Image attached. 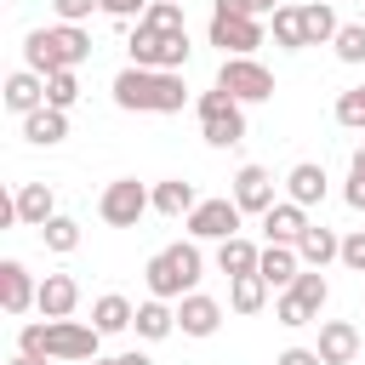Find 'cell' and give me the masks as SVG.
<instances>
[{
    "label": "cell",
    "mask_w": 365,
    "mask_h": 365,
    "mask_svg": "<svg viewBox=\"0 0 365 365\" xmlns=\"http://www.w3.org/2000/svg\"><path fill=\"white\" fill-rule=\"evenodd\" d=\"M114 103H120L125 114H177V108L188 103V86H182V74L125 63V68L114 74Z\"/></svg>",
    "instance_id": "cell-1"
},
{
    "label": "cell",
    "mask_w": 365,
    "mask_h": 365,
    "mask_svg": "<svg viewBox=\"0 0 365 365\" xmlns=\"http://www.w3.org/2000/svg\"><path fill=\"white\" fill-rule=\"evenodd\" d=\"M103 348V331L97 325H80V319H34L17 331V354H40V359H97Z\"/></svg>",
    "instance_id": "cell-2"
},
{
    "label": "cell",
    "mask_w": 365,
    "mask_h": 365,
    "mask_svg": "<svg viewBox=\"0 0 365 365\" xmlns=\"http://www.w3.org/2000/svg\"><path fill=\"white\" fill-rule=\"evenodd\" d=\"M91 57V34L80 23H57V29H34L23 40V63L34 74H57V68H80Z\"/></svg>",
    "instance_id": "cell-3"
},
{
    "label": "cell",
    "mask_w": 365,
    "mask_h": 365,
    "mask_svg": "<svg viewBox=\"0 0 365 365\" xmlns=\"http://www.w3.org/2000/svg\"><path fill=\"white\" fill-rule=\"evenodd\" d=\"M200 245H188V240H177V245H165V251H154L148 257V268H143V279H148V297H160V302H182L194 285H200Z\"/></svg>",
    "instance_id": "cell-4"
},
{
    "label": "cell",
    "mask_w": 365,
    "mask_h": 365,
    "mask_svg": "<svg viewBox=\"0 0 365 365\" xmlns=\"http://www.w3.org/2000/svg\"><path fill=\"white\" fill-rule=\"evenodd\" d=\"M200 137L211 143V148H234V143H245V103H234L228 91H200Z\"/></svg>",
    "instance_id": "cell-5"
},
{
    "label": "cell",
    "mask_w": 365,
    "mask_h": 365,
    "mask_svg": "<svg viewBox=\"0 0 365 365\" xmlns=\"http://www.w3.org/2000/svg\"><path fill=\"white\" fill-rule=\"evenodd\" d=\"M325 297H331L325 274H319V268H302V274L291 279V291H279L274 319H279V325H314V319H319V308H325Z\"/></svg>",
    "instance_id": "cell-6"
},
{
    "label": "cell",
    "mask_w": 365,
    "mask_h": 365,
    "mask_svg": "<svg viewBox=\"0 0 365 365\" xmlns=\"http://www.w3.org/2000/svg\"><path fill=\"white\" fill-rule=\"evenodd\" d=\"M143 211H154V188H143L137 177L108 182V188H103V200H97V217H103L108 228H137V222H143Z\"/></svg>",
    "instance_id": "cell-7"
},
{
    "label": "cell",
    "mask_w": 365,
    "mask_h": 365,
    "mask_svg": "<svg viewBox=\"0 0 365 365\" xmlns=\"http://www.w3.org/2000/svg\"><path fill=\"white\" fill-rule=\"evenodd\" d=\"M188 34H154V29H143L137 23V34H131V63L137 68H165V74H182V63H188Z\"/></svg>",
    "instance_id": "cell-8"
},
{
    "label": "cell",
    "mask_w": 365,
    "mask_h": 365,
    "mask_svg": "<svg viewBox=\"0 0 365 365\" xmlns=\"http://www.w3.org/2000/svg\"><path fill=\"white\" fill-rule=\"evenodd\" d=\"M217 91H228L234 103H268V97H274V74H268L257 57H222Z\"/></svg>",
    "instance_id": "cell-9"
},
{
    "label": "cell",
    "mask_w": 365,
    "mask_h": 365,
    "mask_svg": "<svg viewBox=\"0 0 365 365\" xmlns=\"http://www.w3.org/2000/svg\"><path fill=\"white\" fill-rule=\"evenodd\" d=\"M240 217H245V211L234 205V194H222V200H200L182 222H188V234H194V240H217V245H222V240H234V234H240Z\"/></svg>",
    "instance_id": "cell-10"
},
{
    "label": "cell",
    "mask_w": 365,
    "mask_h": 365,
    "mask_svg": "<svg viewBox=\"0 0 365 365\" xmlns=\"http://www.w3.org/2000/svg\"><path fill=\"white\" fill-rule=\"evenodd\" d=\"M205 40L222 46V57H251V51L262 46V23H257V17H217V11H211Z\"/></svg>",
    "instance_id": "cell-11"
},
{
    "label": "cell",
    "mask_w": 365,
    "mask_h": 365,
    "mask_svg": "<svg viewBox=\"0 0 365 365\" xmlns=\"http://www.w3.org/2000/svg\"><path fill=\"white\" fill-rule=\"evenodd\" d=\"M34 302H40V285L29 279V268H23L17 257H6V262H0V308H6V314H29Z\"/></svg>",
    "instance_id": "cell-12"
},
{
    "label": "cell",
    "mask_w": 365,
    "mask_h": 365,
    "mask_svg": "<svg viewBox=\"0 0 365 365\" xmlns=\"http://www.w3.org/2000/svg\"><path fill=\"white\" fill-rule=\"evenodd\" d=\"M217 325H222V302H217V297L188 291V297L177 302V331H182V336H217Z\"/></svg>",
    "instance_id": "cell-13"
},
{
    "label": "cell",
    "mask_w": 365,
    "mask_h": 365,
    "mask_svg": "<svg viewBox=\"0 0 365 365\" xmlns=\"http://www.w3.org/2000/svg\"><path fill=\"white\" fill-rule=\"evenodd\" d=\"M234 205H240V211H257V217H262L268 205H279V200H274V177H268L262 165H240V171H234Z\"/></svg>",
    "instance_id": "cell-14"
},
{
    "label": "cell",
    "mask_w": 365,
    "mask_h": 365,
    "mask_svg": "<svg viewBox=\"0 0 365 365\" xmlns=\"http://www.w3.org/2000/svg\"><path fill=\"white\" fill-rule=\"evenodd\" d=\"M11 211H17L23 228H46V222L57 217V194H51V182H23V188L11 194Z\"/></svg>",
    "instance_id": "cell-15"
},
{
    "label": "cell",
    "mask_w": 365,
    "mask_h": 365,
    "mask_svg": "<svg viewBox=\"0 0 365 365\" xmlns=\"http://www.w3.org/2000/svg\"><path fill=\"white\" fill-rule=\"evenodd\" d=\"M262 234H268V245H297L308 234V211L297 200H279V205L262 211Z\"/></svg>",
    "instance_id": "cell-16"
},
{
    "label": "cell",
    "mask_w": 365,
    "mask_h": 365,
    "mask_svg": "<svg viewBox=\"0 0 365 365\" xmlns=\"http://www.w3.org/2000/svg\"><path fill=\"white\" fill-rule=\"evenodd\" d=\"M46 319H68L74 308H80V285H74V274H46L40 279V302H34Z\"/></svg>",
    "instance_id": "cell-17"
},
{
    "label": "cell",
    "mask_w": 365,
    "mask_h": 365,
    "mask_svg": "<svg viewBox=\"0 0 365 365\" xmlns=\"http://www.w3.org/2000/svg\"><path fill=\"white\" fill-rule=\"evenodd\" d=\"M359 354V331L348 319H319V359L325 365H354Z\"/></svg>",
    "instance_id": "cell-18"
},
{
    "label": "cell",
    "mask_w": 365,
    "mask_h": 365,
    "mask_svg": "<svg viewBox=\"0 0 365 365\" xmlns=\"http://www.w3.org/2000/svg\"><path fill=\"white\" fill-rule=\"evenodd\" d=\"M6 108L11 114H34V108H46V74H34V68H17L11 80H6Z\"/></svg>",
    "instance_id": "cell-19"
},
{
    "label": "cell",
    "mask_w": 365,
    "mask_h": 365,
    "mask_svg": "<svg viewBox=\"0 0 365 365\" xmlns=\"http://www.w3.org/2000/svg\"><path fill=\"white\" fill-rule=\"evenodd\" d=\"M285 200H297L302 211L319 205V200H325V165H314V160L291 165V171H285Z\"/></svg>",
    "instance_id": "cell-20"
},
{
    "label": "cell",
    "mask_w": 365,
    "mask_h": 365,
    "mask_svg": "<svg viewBox=\"0 0 365 365\" xmlns=\"http://www.w3.org/2000/svg\"><path fill=\"white\" fill-rule=\"evenodd\" d=\"M23 137H29V143H34V148H57V143H63V137H68V114H63V108H51V103H46V108H34V114H29V120H23Z\"/></svg>",
    "instance_id": "cell-21"
},
{
    "label": "cell",
    "mask_w": 365,
    "mask_h": 365,
    "mask_svg": "<svg viewBox=\"0 0 365 365\" xmlns=\"http://www.w3.org/2000/svg\"><path fill=\"white\" fill-rule=\"evenodd\" d=\"M297 257H302V268H325V262L342 257V240H336L325 222H308V234L297 240Z\"/></svg>",
    "instance_id": "cell-22"
},
{
    "label": "cell",
    "mask_w": 365,
    "mask_h": 365,
    "mask_svg": "<svg viewBox=\"0 0 365 365\" xmlns=\"http://www.w3.org/2000/svg\"><path fill=\"white\" fill-rule=\"evenodd\" d=\"M257 274H262L268 285L291 291V279L302 274V257H297V245H262V262H257Z\"/></svg>",
    "instance_id": "cell-23"
},
{
    "label": "cell",
    "mask_w": 365,
    "mask_h": 365,
    "mask_svg": "<svg viewBox=\"0 0 365 365\" xmlns=\"http://www.w3.org/2000/svg\"><path fill=\"white\" fill-rule=\"evenodd\" d=\"M194 205H200L194 182H182V177H165V182H154V211H160V217H188Z\"/></svg>",
    "instance_id": "cell-24"
},
{
    "label": "cell",
    "mask_w": 365,
    "mask_h": 365,
    "mask_svg": "<svg viewBox=\"0 0 365 365\" xmlns=\"http://www.w3.org/2000/svg\"><path fill=\"white\" fill-rule=\"evenodd\" d=\"M257 262H262V251H257L245 234H234V240H222V245H217V268H222L228 279H240V274H257Z\"/></svg>",
    "instance_id": "cell-25"
},
{
    "label": "cell",
    "mask_w": 365,
    "mask_h": 365,
    "mask_svg": "<svg viewBox=\"0 0 365 365\" xmlns=\"http://www.w3.org/2000/svg\"><path fill=\"white\" fill-rule=\"evenodd\" d=\"M131 325H137V336L165 342V336L177 331V308H171V302H160V297H148V302L137 308V319H131Z\"/></svg>",
    "instance_id": "cell-26"
},
{
    "label": "cell",
    "mask_w": 365,
    "mask_h": 365,
    "mask_svg": "<svg viewBox=\"0 0 365 365\" xmlns=\"http://www.w3.org/2000/svg\"><path fill=\"white\" fill-rule=\"evenodd\" d=\"M131 319H137V308H131V302H125L120 291H108V297H97V302H91V325H97L103 336H114V331H125Z\"/></svg>",
    "instance_id": "cell-27"
},
{
    "label": "cell",
    "mask_w": 365,
    "mask_h": 365,
    "mask_svg": "<svg viewBox=\"0 0 365 365\" xmlns=\"http://www.w3.org/2000/svg\"><path fill=\"white\" fill-rule=\"evenodd\" d=\"M268 302V279L262 274H240V279H228V308L234 314H257Z\"/></svg>",
    "instance_id": "cell-28"
},
{
    "label": "cell",
    "mask_w": 365,
    "mask_h": 365,
    "mask_svg": "<svg viewBox=\"0 0 365 365\" xmlns=\"http://www.w3.org/2000/svg\"><path fill=\"white\" fill-rule=\"evenodd\" d=\"M336 11L325 6V0H314V6H302V34H308V46H331L336 40Z\"/></svg>",
    "instance_id": "cell-29"
},
{
    "label": "cell",
    "mask_w": 365,
    "mask_h": 365,
    "mask_svg": "<svg viewBox=\"0 0 365 365\" xmlns=\"http://www.w3.org/2000/svg\"><path fill=\"white\" fill-rule=\"evenodd\" d=\"M143 29H154V34H188V23H182V6H177V0H154V6L143 11Z\"/></svg>",
    "instance_id": "cell-30"
},
{
    "label": "cell",
    "mask_w": 365,
    "mask_h": 365,
    "mask_svg": "<svg viewBox=\"0 0 365 365\" xmlns=\"http://www.w3.org/2000/svg\"><path fill=\"white\" fill-rule=\"evenodd\" d=\"M274 40H279L285 51H302V46H308V34H302V6H279V11H274Z\"/></svg>",
    "instance_id": "cell-31"
},
{
    "label": "cell",
    "mask_w": 365,
    "mask_h": 365,
    "mask_svg": "<svg viewBox=\"0 0 365 365\" xmlns=\"http://www.w3.org/2000/svg\"><path fill=\"white\" fill-rule=\"evenodd\" d=\"M46 103L68 114V108L80 103V74H74V68H57V74H46Z\"/></svg>",
    "instance_id": "cell-32"
},
{
    "label": "cell",
    "mask_w": 365,
    "mask_h": 365,
    "mask_svg": "<svg viewBox=\"0 0 365 365\" xmlns=\"http://www.w3.org/2000/svg\"><path fill=\"white\" fill-rule=\"evenodd\" d=\"M40 240H46V251H57V257H68V251L80 245V222H74V217H51V222L40 228Z\"/></svg>",
    "instance_id": "cell-33"
},
{
    "label": "cell",
    "mask_w": 365,
    "mask_h": 365,
    "mask_svg": "<svg viewBox=\"0 0 365 365\" xmlns=\"http://www.w3.org/2000/svg\"><path fill=\"white\" fill-rule=\"evenodd\" d=\"M336 125L365 131V80H359V86H348V91L336 97Z\"/></svg>",
    "instance_id": "cell-34"
},
{
    "label": "cell",
    "mask_w": 365,
    "mask_h": 365,
    "mask_svg": "<svg viewBox=\"0 0 365 365\" xmlns=\"http://www.w3.org/2000/svg\"><path fill=\"white\" fill-rule=\"evenodd\" d=\"M331 46H336V57H342V63H365V23H342Z\"/></svg>",
    "instance_id": "cell-35"
},
{
    "label": "cell",
    "mask_w": 365,
    "mask_h": 365,
    "mask_svg": "<svg viewBox=\"0 0 365 365\" xmlns=\"http://www.w3.org/2000/svg\"><path fill=\"white\" fill-rule=\"evenodd\" d=\"M103 0H51V11H57V23H86L91 11H97Z\"/></svg>",
    "instance_id": "cell-36"
},
{
    "label": "cell",
    "mask_w": 365,
    "mask_h": 365,
    "mask_svg": "<svg viewBox=\"0 0 365 365\" xmlns=\"http://www.w3.org/2000/svg\"><path fill=\"white\" fill-rule=\"evenodd\" d=\"M154 0H103V11L108 17H120V23H143V11H148Z\"/></svg>",
    "instance_id": "cell-37"
},
{
    "label": "cell",
    "mask_w": 365,
    "mask_h": 365,
    "mask_svg": "<svg viewBox=\"0 0 365 365\" xmlns=\"http://www.w3.org/2000/svg\"><path fill=\"white\" fill-rule=\"evenodd\" d=\"M342 262H348L354 274H365V228H354V234L342 240Z\"/></svg>",
    "instance_id": "cell-38"
},
{
    "label": "cell",
    "mask_w": 365,
    "mask_h": 365,
    "mask_svg": "<svg viewBox=\"0 0 365 365\" xmlns=\"http://www.w3.org/2000/svg\"><path fill=\"white\" fill-rule=\"evenodd\" d=\"M274 365H325V359H319V348H285Z\"/></svg>",
    "instance_id": "cell-39"
},
{
    "label": "cell",
    "mask_w": 365,
    "mask_h": 365,
    "mask_svg": "<svg viewBox=\"0 0 365 365\" xmlns=\"http://www.w3.org/2000/svg\"><path fill=\"white\" fill-rule=\"evenodd\" d=\"M217 17H257L251 0H217Z\"/></svg>",
    "instance_id": "cell-40"
},
{
    "label": "cell",
    "mask_w": 365,
    "mask_h": 365,
    "mask_svg": "<svg viewBox=\"0 0 365 365\" xmlns=\"http://www.w3.org/2000/svg\"><path fill=\"white\" fill-rule=\"evenodd\" d=\"M342 200H348L354 211H365V177H354V171H348V188H342Z\"/></svg>",
    "instance_id": "cell-41"
},
{
    "label": "cell",
    "mask_w": 365,
    "mask_h": 365,
    "mask_svg": "<svg viewBox=\"0 0 365 365\" xmlns=\"http://www.w3.org/2000/svg\"><path fill=\"white\" fill-rule=\"evenodd\" d=\"M348 171H354V177H365V143L354 148V160H348Z\"/></svg>",
    "instance_id": "cell-42"
},
{
    "label": "cell",
    "mask_w": 365,
    "mask_h": 365,
    "mask_svg": "<svg viewBox=\"0 0 365 365\" xmlns=\"http://www.w3.org/2000/svg\"><path fill=\"white\" fill-rule=\"evenodd\" d=\"M114 365H154V359H148V354H120Z\"/></svg>",
    "instance_id": "cell-43"
},
{
    "label": "cell",
    "mask_w": 365,
    "mask_h": 365,
    "mask_svg": "<svg viewBox=\"0 0 365 365\" xmlns=\"http://www.w3.org/2000/svg\"><path fill=\"white\" fill-rule=\"evenodd\" d=\"M251 6H257V17H262V11H279V0H251Z\"/></svg>",
    "instance_id": "cell-44"
},
{
    "label": "cell",
    "mask_w": 365,
    "mask_h": 365,
    "mask_svg": "<svg viewBox=\"0 0 365 365\" xmlns=\"http://www.w3.org/2000/svg\"><path fill=\"white\" fill-rule=\"evenodd\" d=\"M11 365H46V359H40V354H17Z\"/></svg>",
    "instance_id": "cell-45"
},
{
    "label": "cell",
    "mask_w": 365,
    "mask_h": 365,
    "mask_svg": "<svg viewBox=\"0 0 365 365\" xmlns=\"http://www.w3.org/2000/svg\"><path fill=\"white\" fill-rule=\"evenodd\" d=\"M91 365H114V359H91Z\"/></svg>",
    "instance_id": "cell-46"
},
{
    "label": "cell",
    "mask_w": 365,
    "mask_h": 365,
    "mask_svg": "<svg viewBox=\"0 0 365 365\" xmlns=\"http://www.w3.org/2000/svg\"><path fill=\"white\" fill-rule=\"evenodd\" d=\"M177 6H182V0H177Z\"/></svg>",
    "instance_id": "cell-47"
}]
</instances>
